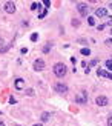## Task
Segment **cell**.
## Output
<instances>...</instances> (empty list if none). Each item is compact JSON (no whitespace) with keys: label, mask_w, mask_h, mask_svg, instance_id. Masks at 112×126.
Masks as SVG:
<instances>
[{"label":"cell","mask_w":112,"mask_h":126,"mask_svg":"<svg viewBox=\"0 0 112 126\" xmlns=\"http://www.w3.org/2000/svg\"><path fill=\"white\" fill-rule=\"evenodd\" d=\"M108 97H104V95H100V97H97V100H95V103L98 105V106H106L108 105Z\"/></svg>","instance_id":"cell-7"},{"label":"cell","mask_w":112,"mask_h":126,"mask_svg":"<svg viewBox=\"0 0 112 126\" xmlns=\"http://www.w3.org/2000/svg\"><path fill=\"white\" fill-rule=\"evenodd\" d=\"M49 118H51V114H49V112H43L42 114V122H48Z\"/></svg>","instance_id":"cell-11"},{"label":"cell","mask_w":112,"mask_h":126,"mask_svg":"<svg viewBox=\"0 0 112 126\" xmlns=\"http://www.w3.org/2000/svg\"><path fill=\"white\" fill-rule=\"evenodd\" d=\"M43 68H45V62H43L42 59H37L34 62V69H35V71H42Z\"/></svg>","instance_id":"cell-6"},{"label":"cell","mask_w":112,"mask_h":126,"mask_svg":"<svg viewBox=\"0 0 112 126\" xmlns=\"http://www.w3.org/2000/svg\"><path fill=\"white\" fill-rule=\"evenodd\" d=\"M14 126H20V125H14Z\"/></svg>","instance_id":"cell-25"},{"label":"cell","mask_w":112,"mask_h":126,"mask_svg":"<svg viewBox=\"0 0 112 126\" xmlns=\"http://www.w3.org/2000/svg\"><path fill=\"white\" fill-rule=\"evenodd\" d=\"M109 74H111V72L104 71V69H98V71H97V75H98V77H109Z\"/></svg>","instance_id":"cell-10"},{"label":"cell","mask_w":112,"mask_h":126,"mask_svg":"<svg viewBox=\"0 0 112 126\" xmlns=\"http://www.w3.org/2000/svg\"><path fill=\"white\" fill-rule=\"evenodd\" d=\"M78 12L82 16H88V11H89V8H88V5H84V3H78Z\"/></svg>","instance_id":"cell-5"},{"label":"cell","mask_w":112,"mask_h":126,"mask_svg":"<svg viewBox=\"0 0 112 126\" xmlns=\"http://www.w3.org/2000/svg\"><path fill=\"white\" fill-rule=\"evenodd\" d=\"M49 48H51V45H49V43H48V45H46L45 48H43V52H48V51H49Z\"/></svg>","instance_id":"cell-18"},{"label":"cell","mask_w":112,"mask_h":126,"mask_svg":"<svg viewBox=\"0 0 112 126\" xmlns=\"http://www.w3.org/2000/svg\"><path fill=\"white\" fill-rule=\"evenodd\" d=\"M0 126H5V123H3V122H2V120H0Z\"/></svg>","instance_id":"cell-22"},{"label":"cell","mask_w":112,"mask_h":126,"mask_svg":"<svg viewBox=\"0 0 112 126\" xmlns=\"http://www.w3.org/2000/svg\"><path fill=\"white\" fill-rule=\"evenodd\" d=\"M32 126H42V125H32Z\"/></svg>","instance_id":"cell-24"},{"label":"cell","mask_w":112,"mask_h":126,"mask_svg":"<svg viewBox=\"0 0 112 126\" xmlns=\"http://www.w3.org/2000/svg\"><path fill=\"white\" fill-rule=\"evenodd\" d=\"M106 45H112V39H108L106 40Z\"/></svg>","instance_id":"cell-20"},{"label":"cell","mask_w":112,"mask_h":126,"mask_svg":"<svg viewBox=\"0 0 112 126\" xmlns=\"http://www.w3.org/2000/svg\"><path fill=\"white\" fill-rule=\"evenodd\" d=\"M14 86H15V89H23V88H25V80L23 79H17Z\"/></svg>","instance_id":"cell-8"},{"label":"cell","mask_w":112,"mask_h":126,"mask_svg":"<svg viewBox=\"0 0 112 126\" xmlns=\"http://www.w3.org/2000/svg\"><path fill=\"white\" fill-rule=\"evenodd\" d=\"M82 54H83V55H89V54H91V49H89V48H83V49H82Z\"/></svg>","instance_id":"cell-13"},{"label":"cell","mask_w":112,"mask_h":126,"mask_svg":"<svg viewBox=\"0 0 112 126\" xmlns=\"http://www.w3.org/2000/svg\"><path fill=\"white\" fill-rule=\"evenodd\" d=\"M108 79H111V80H112V72H111V74H109V77H108Z\"/></svg>","instance_id":"cell-23"},{"label":"cell","mask_w":112,"mask_h":126,"mask_svg":"<svg viewBox=\"0 0 112 126\" xmlns=\"http://www.w3.org/2000/svg\"><path fill=\"white\" fill-rule=\"evenodd\" d=\"M3 8H5V11L8 12V14H14L15 12V3L14 2H6L3 5Z\"/></svg>","instance_id":"cell-2"},{"label":"cell","mask_w":112,"mask_h":126,"mask_svg":"<svg viewBox=\"0 0 112 126\" xmlns=\"http://www.w3.org/2000/svg\"><path fill=\"white\" fill-rule=\"evenodd\" d=\"M75 102L77 103H86V102H88V94H86V92H80L78 95H75Z\"/></svg>","instance_id":"cell-4"},{"label":"cell","mask_w":112,"mask_h":126,"mask_svg":"<svg viewBox=\"0 0 112 126\" xmlns=\"http://www.w3.org/2000/svg\"><path fill=\"white\" fill-rule=\"evenodd\" d=\"M46 16V9H43L42 12H40V16H39V18H43V17H45Z\"/></svg>","instance_id":"cell-16"},{"label":"cell","mask_w":112,"mask_h":126,"mask_svg":"<svg viewBox=\"0 0 112 126\" xmlns=\"http://www.w3.org/2000/svg\"><path fill=\"white\" fill-rule=\"evenodd\" d=\"M111 34H112V29H111Z\"/></svg>","instance_id":"cell-26"},{"label":"cell","mask_w":112,"mask_h":126,"mask_svg":"<svg viewBox=\"0 0 112 126\" xmlns=\"http://www.w3.org/2000/svg\"><path fill=\"white\" fill-rule=\"evenodd\" d=\"M108 126H112V117H111L109 120H108Z\"/></svg>","instance_id":"cell-21"},{"label":"cell","mask_w":112,"mask_h":126,"mask_svg":"<svg viewBox=\"0 0 112 126\" xmlns=\"http://www.w3.org/2000/svg\"><path fill=\"white\" fill-rule=\"evenodd\" d=\"M55 91H57L58 94H65V92H68V86L65 85V83H60V81H58V83H55Z\"/></svg>","instance_id":"cell-3"},{"label":"cell","mask_w":112,"mask_h":126,"mask_svg":"<svg viewBox=\"0 0 112 126\" xmlns=\"http://www.w3.org/2000/svg\"><path fill=\"white\" fill-rule=\"evenodd\" d=\"M106 14H108L106 8H97V11H95V16L97 17H104Z\"/></svg>","instance_id":"cell-9"},{"label":"cell","mask_w":112,"mask_h":126,"mask_svg":"<svg viewBox=\"0 0 112 126\" xmlns=\"http://www.w3.org/2000/svg\"><path fill=\"white\" fill-rule=\"evenodd\" d=\"M88 23L91 25V26H94V25H95V18L94 17H88Z\"/></svg>","instance_id":"cell-14"},{"label":"cell","mask_w":112,"mask_h":126,"mask_svg":"<svg viewBox=\"0 0 112 126\" xmlns=\"http://www.w3.org/2000/svg\"><path fill=\"white\" fill-rule=\"evenodd\" d=\"M54 74L57 77H65L66 74V65L65 63H55L54 65Z\"/></svg>","instance_id":"cell-1"},{"label":"cell","mask_w":112,"mask_h":126,"mask_svg":"<svg viewBox=\"0 0 112 126\" xmlns=\"http://www.w3.org/2000/svg\"><path fill=\"white\" fill-rule=\"evenodd\" d=\"M37 39H39V35H37V34H32V35H31V40H32V42H35Z\"/></svg>","instance_id":"cell-17"},{"label":"cell","mask_w":112,"mask_h":126,"mask_svg":"<svg viewBox=\"0 0 112 126\" xmlns=\"http://www.w3.org/2000/svg\"><path fill=\"white\" fill-rule=\"evenodd\" d=\"M26 92H28V95H31V97H32V95H34V89H28Z\"/></svg>","instance_id":"cell-19"},{"label":"cell","mask_w":112,"mask_h":126,"mask_svg":"<svg viewBox=\"0 0 112 126\" xmlns=\"http://www.w3.org/2000/svg\"><path fill=\"white\" fill-rule=\"evenodd\" d=\"M42 8V5L40 3H37V2H34L32 5H31V9H32V11H35V9H40Z\"/></svg>","instance_id":"cell-12"},{"label":"cell","mask_w":112,"mask_h":126,"mask_svg":"<svg viewBox=\"0 0 112 126\" xmlns=\"http://www.w3.org/2000/svg\"><path fill=\"white\" fill-rule=\"evenodd\" d=\"M106 68L109 71H112V60H106Z\"/></svg>","instance_id":"cell-15"},{"label":"cell","mask_w":112,"mask_h":126,"mask_svg":"<svg viewBox=\"0 0 112 126\" xmlns=\"http://www.w3.org/2000/svg\"><path fill=\"white\" fill-rule=\"evenodd\" d=\"M111 8H112V6H111Z\"/></svg>","instance_id":"cell-27"}]
</instances>
